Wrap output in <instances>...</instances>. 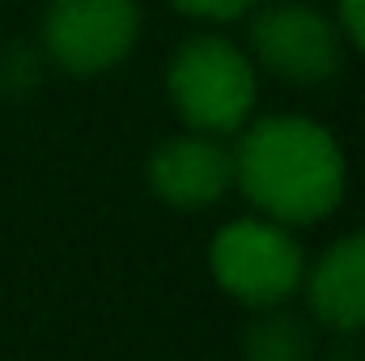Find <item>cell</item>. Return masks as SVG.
<instances>
[{
	"mask_svg": "<svg viewBox=\"0 0 365 361\" xmlns=\"http://www.w3.org/2000/svg\"><path fill=\"white\" fill-rule=\"evenodd\" d=\"M234 183L242 195L280 225H314L344 200V149L306 115H264L238 128Z\"/></svg>",
	"mask_w": 365,
	"mask_h": 361,
	"instance_id": "cell-1",
	"label": "cell"
},
{
	"mask_svg": "<svg viewBox=\"0 0 365 361\" xmlns=\"http://www.w3.org/2000/svg\"><path fill=\"white\" fill-rule=\"evenodd\" d=\"M170 106L191 132L230 136L238 132L259 98L255 60L225 34H191L182 39L166 64Z\"/></svg>",
	"mask_w": 365,
	"mask_h": 361,
	"instance_id": "cell-2",
	"label": "cell"
},
{
	"mask_svg": "<svg viewBox=\"0 0 365 361\" xmlns=\"http://www.w3.org/2000/svg\"><path fill=\"white\" fill-rule=\"evenodd\" d=\"M217 285L242 306H280L306 276V255L289 225L272 217H238L208 247Z\"/></svg>",
	"mask_w": 365,
	"mask_h": 361,
	"instance_id": "cell-3",
	"label": "cell"
},
{
	"mask_svg": "<svg viewBox=\"0 0 365 361\" xmlns=\"http://www.w3.org/2000/svg\"><path fill=\"white\" fill-rule=\"evenodd\" d=\"M251 60L284 86H327L344 64V34L306 0L259 4L251 13Z\"/></svg>",
	"mask_w": 365,
	"mask_h": 361,
	"instance_id": "cell-4",
	"label": "cell"
},
{
	"mask_svg": "<svg viewBox=\"0 0 365 361\" xmlns=\"http://www.w3.org/2000/svg\"><path fill=\"white\" fill-rule=\"evenodd\" d=\"M43 56L68 77H102L119 68L140 39L136 0H51L43 9Z\"/></svg>",
	"mask_w": 365,
	"mask_h": 361,
	"instance_id": "cell-5",
	"label": "cell"
},
{
	"mask_svg": "<svg viewBox=\"0 0 365 361\" xmlns=\"http://www.w3.org/2000/svg\"><path fill=\"white\" fill-rule=\"evenodd\" d=\"M145 179L162 204L182 208V213H200L234 187V153L221 145V136L187 128L182 136L162 141L149 153Z\"/></svg>",
	"mask_w": 365,
	"mask_h": 361,
	"instance_id": "cell-6",
	"label": "cell"
},
{
	"mask_svg": "<svg viewBox=\"0 0 365 361\" xmlns=\"http://www.w3.org/2000/svg\"><path fill=\"white\" fill-rule=\"evenodd\" d=\"M310 315L331 332L365 327V230L336 238L302 276Z\"/></svg>",
	"mask_w": 365,
	"mask_h": 361,
	"instance_id": "cell-7",
	"label": "cell"
},
{
	"mask_svg": "<svg viewBox=\"0 0 365 361\" xmlns=\"http://www.w3.org/2000/svg\"><path fill=\"white\" fill-rule=\"evenodd\" d=\"M247 361H314V332L302 315L259 306V315L242 327Z\"/></svg>",
	"mask_w": 365,
	"mask_h": 361,
	"instance_id": "cell-8",
	"label": "cell"
},
{
	"mask_svg": "<svg viewBox=\"0 0 365 361\" xmlns=\"http://www.w3.org/2000/svg\"><path fill=\"white\" fill-rule=\"evenodd\" d=\"M170 4L200 26H230V21L251 17L264 0H170Z\"/></svg>",
	"mask_w": 365,
	"mask_h": 361,
	"instance_id": "cell-9",
	"label": "cell"
},
{
	"mask_svg": "<svg viewBox=\"0 0 365 361\" xmlns=\"http://www.w3.org/2000/svg\"><path fill=\"white\" fill-rule=\"evenodd\" d=\"M38 81V56L30 47H0V93L17 98V93L34 90Z\"/></svg>",
	"mask_w": 365,
	"mask_h": 361,
	"instance_id": "cell-10",
	"label": "cell"
},
{
	"mask_svg": "<svg viewBox=\"0 0 365 361\" xmlns=\"http://www.w3.org/2000/svg\"><path fill=\"white\" fill-rule=\"evenodd\" d=\"M336 26L344 43H353L365 56V0H336Z\"/></svg>",
	"mask_w": 365,
	"mask_h": 361,
	"instance_id": "cell-11",
	"label": "cell"
}]
</instances>
